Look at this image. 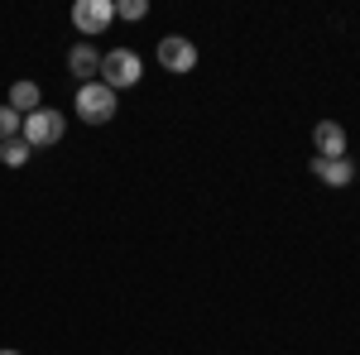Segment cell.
Masks as SVG:
<instances>
[{
  "mask_svg": "<svg viewBox=\"0 0 360 355\" xmlns=\"http://www.w3.org/2000/svg\"><path fill=\"white\" fill-rule=\"evenodd\" d=\"M0 355H20V351H0Z\"/></svg>",
  "mask_w": 360,
  "mask_h": 355,
  "instance_id": "4fadbf2b",
  "label": "cell"
},
{
  "mask_svg": "<svg viewBox=\"0 0 360 355\" xmlns=\"http://www.w3.org/2000/svg\"><path fill=\"white\" fill-rule=\"evenodd\" d=\"M20 125H25V115H20V110L0 106V144H5V139H20Z\"/></svg>",
  "mask_w": 360,
  "mask_h": 355,
  "instance_id": "8fae6325",
  "label": "cell"
},
{
  "mask_svg": "<svg viewBox=\"0 0 360 355\" xmlns=\"http://www.w3.org/2000/svg\"><path fill=\"white\" fill-rule=\"evenodd\" d=\"M144 77V63H139L135 49H115V53H101V77L96 82H106L111 91H125V86H135Z\"/></svg>",
  "mask_w": 360,
  "mask_h": 355,
  "instance_id": "7a4b0ae2",
  "label": "cell"
},
{
  "mask_svg": "<svg viewBox=\"0 0 360 355\" xmlns=\"http://www.w3.org/2000/svg\"><path fill=\"white\" fill-rule=\"evenodd\" d=\"M312 178L327 188H351L356 183V164L351 159H312Z\"/></svg>",
  "mask_w": 360,
  "mask_h": 355,
  "instance_id": "52a82bcc",
  "label": "cell"
},
{
  "mask_svg": "<svg viewBox=\"0 0 360 355\" xmlns=\"http://www.w3.org/2000/svg\"><path fill=\"white\" fill-rule=\"evenodd\" d=\"M115 110H120V101H115V91L106 82L77 86V115H82L86 125H106V120H115Z\"/></svg>",
  "mask_w": 360,
  "mask_h": 355,
  "instance_id": "3957f363",
  "label": "cell"
},
{
  "mask_svg": "<svg viewBox=\"0 0 360 355\" xmlns=\"http://www.w3.org/2000/svg\"><path fill=\"white\" fill-rule=\"evenodd\" d=\"M144 10H149L144 0H115V15L120 20H144Z\"/></svg>",
  "mask_w": 360,
  "mask_h": 355,
  "instance_id": "7c38bea8",
  "label": "cell"
},
{
  "mask_svg": "<svg viewBox=\"0 0 360 355\" xmlns=\"http://www.w3.org/2000/svg\"><path fill=\"white\" fill-rule=\"evenodd\" d=\"M68 72L82 77V82H96V77H101V53H96L91 44H72V53H68Z\"/></svg>",
  "mask_w": 360,
  "mask_h": 355,
  "instance_id": "ba28073f",
  "label": "cell"
},
{
  "mask_svg": "<svg viewBox=\"0 0 360 355\" xmlns=\"http://www.w3.org/2000/svg\"><path fill=\"white\" fill-rule=\"evenodd\" d=\"M29 154H34V149H29L25 139H5V144H0V164L5 168H25Z\"/></svg>",
  "mask_w": 360,
  "mask_h": 355,
  "instance_id": "30bf717a",
  "label": "cell"
},
{
  "mask_svg": "<svg viewBox=\"0 0 360 355\" xmlns=\"http://www.w3.org/2000/svg\"><path fill=\"white\" fill-rule=\"evenodd\" d=\"M68 135V115L53 106H39L34 115H25V125H20V139H25L29 149H49L58 139Z\"/></svg>",
  "mask_w": 360,
  "mask_h": 355,
  "instance_id": "6da1fadb",
  "label": "cell"
},
{
  "mask_svg": "<svg viewBox=\"0 0 360 355\" xmlns=\"http://www.w3.org/2000/svg\"><path fill=\"white\" fill-rule=\"evenodd\" d=\"M115 20V0H77L72 5V25L82 29V34H106V25Z\"/></svg>",
  "mask_w": 360,
  "mask_h": 355,
  "instance_id": "5b68a950",
  "label": "cell"
},
{
  "mask_svg": "<svg viewBox=\"0 0 360 355\" xmlns=\"http://www.w3.org/2000/svg\"><path fill=\"white\" fill-rule=\"evenodd\" d=\"M159 67H164V72H193L197 67V44L183 39V34L159 39Z\"/></svg>",
  "mask_w": 360,
  "mask_h": 355,
  "instance_id": "277c9868",
  "label": "cell"
},
{
  "mask_svg": "<svg viewBox=\"0 0 360 355\" xmlns=\"http://www.w3.org/2000/svg\"><path fill=\"white\" fill-rule=\"evenodd\" d=\"M312 159H346V130L336 125V120H317V130H312Z\"/></svg>",
  "mask_w": 360,
  "mask_h": 355,
  "instance_id": "8992f818",
  "label": "cell"
},
{
  "mask_svg": "<svg viewBox=\"0 0 360 355\" xmlns=\"http://www.w3.org/2000/svg\"><path fill=\"white\" fill-rule=\"evenodd\" d=\"M39 106H44V101H39V86H34V82H15V86H10V110L34 115Z\"/></svg>",
  "mask_w": 360,
  "mask_h": 355,
  "instance_id": "9c48e42d",
  "label": "cell"
}]
</instances>
